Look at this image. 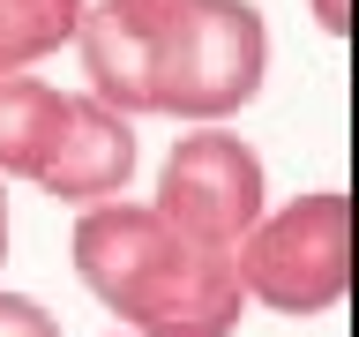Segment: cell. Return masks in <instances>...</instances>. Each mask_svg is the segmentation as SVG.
Returning <instances> with one entry per match:
<instances>
[{
    "label": "cell",
    "mask_w": 359,
    "mask_h": 337,
    "mask_svg": "<svg viewBox=\"0 0 359 337\" xmlns=\"http://www.w3.org/2000/svg\"><path fill=\"white\" fill-rule=\"evenodd\" d=\"M75 277L105 315L128 322V337H232L247 315V292L232 277V255H210L187 232L157 218L150 202H97L75 218Z\"/></svg>",
    "instance_id": "obj_1"
},
{
    "label": "cell",
    "mask_w": 359,
    "mask_h": 337,
    "mask_svg": "<svg viewBox=\"0 0 359 337\" xmlns=\"http://www.w3.org/2000/svg\"><path fill=\"white\" fill-rule=\"evenodd\" d=\"M0 263H8V180H0Z\"/></svg>",
    "instance_id": "obj_11"
},
{
    "label": "cell",
    "mask_w": 359,
    "mask_h": 337,
    "mask_svg": "<svg viewBox=\"0 0 359 337\" xmlns=\"http://www.w3.org/2000/svg\"><path fill=\"white\" fill-rule=\"evenodd\" d=\"M0 337H60V315L30 292H0Z\"/></svg>",
    "instance_id": "obj_9"
},
{
    "label": "cell",
    "mask_w": 359,
    "mask_h": 337,
    "mask_svg": "<svg viewBox=\"0 0 359 337\" xmlns=\"http://www.w3.org/2000/svg\"><path fill=\"white\" fill-rule=\"evenodd\" d=\"M307 15L322 38H352V0H307Z\"/></svg>",
    "instance_id": "obj_10"
},
{
    "label": "cell",
    "mask_w": 359,
    "mask_h": 337,
    "mask_svg": "<svg viewBox=\"0 0 359 337\" xmlns=\"http://www.w3.org/2000/svg\"><path fill=\"white\" fill-rule=\"evenodd\" d=\"M157 22H165V0H90L83 22H75V53H83L90 98L112 105L120 120H142L150 112Z\"/></svg>",
    "instance_id": "obj_6"
},
{
    "label": "cell",
    "mask_w": 359,
    "mask_h": 337,
    "mask_svg": "<svg viewBox=\"0 0 359 337\" xmlns=\"http://www.w3.org/2000/svg\"><path fill=\"white\" fill-rule=\"evenodd\" d=\"M269 22L255 0H165L150 67V112L180 128H224L262 98Z\"/></svg>",
    "instance_id": "obj_2"
},
{
    "label": "cell",
    "mask_w": 359,
    "mask_h": 337,
    "mask_svg": "<svg viewBox=\"0 0 359 337\" xmlns=\"http://www.w3.org/2000/svg\"><path fill=\"white\" fill-rule=\"evenodd\" d=\"M83 8L90 0H0V75H30L60 45H75Z\"/></svg>",
    "instance_id": "obj_8"
},
{
    "label": "cell",
    "mask_w": 359,
    "mask_h": 337,
    "mask_svg": "<svg viewBox=\"0 0 359 337\" xmlns=\"http://www.w3.org/2000/svg\"><path fill=\"white\" fill-rule=\"evenodd\" d=\"M232 277H240L247 308L292 315V322L344 308V292H352V195L307 187L292 202H269L255 232L232 247Z\"/></svg>",
    "instance_id": "obj_3"
},
{
    "label": "cell",
    "mask_w": 359,
    "mask_h": 337,
    "mask_svg": "<svg viewBox=\"0 0 359 337\" xmlns=\"http://www.w3.org/2000/svg\"><path fill=\"white\" fill-rule=\"evenodd\" d=\"M60 98L45 75H0V180H30L38 157L53 150L60 128Z\"/></svg>",
    "instance_id": "obj_7"
},
{
    "label": "cell",
    "mask_w": 359,
    "mask_h": 337,
    "mask_svg": "<svg viewBox=\"0 0 359 337\" xmlns=\"http://www.w3.org/2000/svg\"><path fill=\"white\" fill-rule=\"evenodd\" d=\"M135 120H120L112 105H97L90 90H67L60 98V128H53V150L38 157L30 187L53 202H75V210H97V202H120L135 180Z\"/></svg>",
    "instance_id": "obj_5"
},
{
    "label": "cell",
    "mask_w": 359,
    "mask_h": 337,
    "mask_svg": "<svg viewBox=\"0 0 359 337\" xmlns=\"http://www.w3.org/2000/svg\"><path fill=\"white\" fill-rule=\"evenodd\" d=\"M150 210L172 232H187L210 255H232V247L255 232V218L269 210V165L262 150L232 128H187L157 165V195Z\"/></svg>",
    "instance_id": "obj_4"
}]
</instances>
